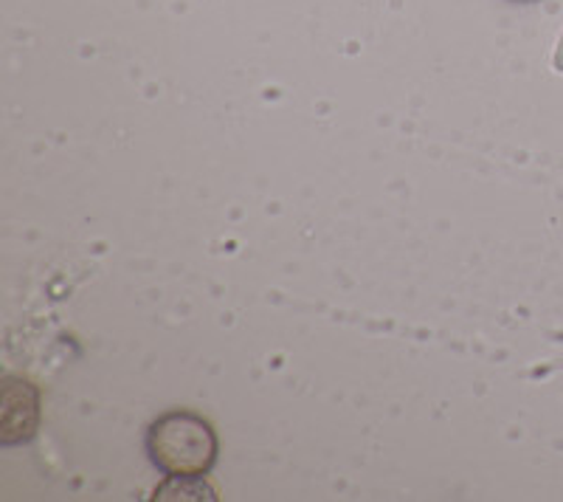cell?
I'll list each match as a JSON object with an SVG mask.
<instances>
[{
	"label": "cell",
	"instance_id": "6da1fadb",
	"mask_svg": "<svg viewBox=\"0 0 563 502\" xmlns=\"http://www.w3.org/2000/svg\"><path fill=\"white\" fill-rule=\"evenodd\" d=\"M218 435L209 421L189 410H173L147 429V455L164 474L206 477L218 463Z\"/></svg>",
	"mask_w": 563,
	"mask_h": 502
},
{
	"label": "cell",
	"instance_id": "7a4b0ae2",
	"mask_svg": "<svg viewBox=\"0 0 563 502\" xmlns=\"http://www.w3.org/2000/svg\"><path fill=\"white\" fill-rule=\"evenodd\" d=\"M40 424L37 386L9 375L3 381V413H0V444H23L34 435Z\"/></svg>",
	"mask_w": 563,
	"mask_h": 502
},
{
	"label": "cell",
	"instance_id": "3957f363",
	"mask_svg": "<svg viewBox=\"0 0 563 502\" xmlns=\"http://www.w3.org/2000/svg\"><path fill=\"white\" fill-rule=\"evenodd\" d=\"M153 500H209L214 502L218 500V494H214V489H211L209 483H206V477L200 474H169L164 483L155 489V496Z\"/></svg>",
	"mask_w": 563,
	"mask_h": 502
},
{
	"label": "cell",
	"instance_id": "277c9868",
	"mask_svg": "<svg viewBox=\"0 0 563 502\" xmlns=\"http://www.w3.org/2000/svg\"><path fill=\"white\" fill-rule=\"evenodd\" d=\"M510 3H538V0H510Z\"/></svg>",
	"mask_w": 563,
	"mask_h": 502
}]
</instances>
